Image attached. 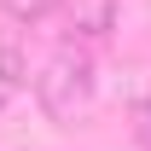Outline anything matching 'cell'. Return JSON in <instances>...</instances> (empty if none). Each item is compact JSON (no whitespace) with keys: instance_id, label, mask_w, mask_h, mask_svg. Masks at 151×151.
Listing matches in <instances>:
<instances>
[{"instance_id":"6da1fadb","label":"cell","mask_w":151,"mask_h":151,"mask_svg":"<svg viewBox=\"0 0 151 151\" xmlns=\"http://www.w3.org/2000/svg\"><path fill=\"white\" fill-rule=\"evenodd\" d=\"M35 105L52 128H76L87 122L99 105V70H93V52L87 47H58L35 76Z\"/></svg>"},{"instance_id":"7a4b0ae2","label":"cell","mask_w":151,"mask_h":151,"mask_svg":"<svg viewBox=\"0 0 151 151\" xmlns=\"http://www.w3.org/2000/svg\"><path fill=\"white\" fill-rule=\"evenodd\" d=\"M64 18H70V47L111 41L116 35V18H122V0H70Z\"/></svg>"},{"instance_id":"3957f363","label":"cell","mask_w":151,"mask_h":151,"mask_svg":"<svg viewBox=\"0 0 151 151\" xmlns=\"http://www.w3.org/2000/svg\"><path fill=\"white\" fill-rule=\"evenodd\" d=\"M23 87H29V64H23V52L12 41H0V111H6Z\"/></svg>"},{"instance_id":"277c9868","label":"cell","mask_w":151,"mask_h":151,"mask_svg":"<svg viewBox=\"0 0 151 151\" xmlns=\"http://www.w3.org/2000/svg\"><path fill=\"white\" fill-rule=\"evenodd\" d=\"M52 6H58V0H0V12H6V18H18V23H41Z\"/></svg>"},{"instance_id":"5b68a950","label":"cell","mask_w":151,"mask_h":151,"mask_svg":"<svg viewBox=\"0 0 151 151\" xmlns=\"http://www.w3.org/2000/svg\"><path fill=\"white\" fill-rule=\"evenodd\" d=\"M128 122H134V139L151 145V93H139V99L128 105Z\"/></svg>"}]
</instances>
